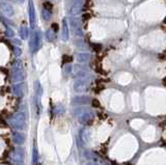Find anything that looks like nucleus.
<instances>
[{
	"mask_svg": "<svg viewBox=\"0 0 166 165\" xmlns=\"http://www.w3.org/2000/svg\"><path fill=\"white\" fill-rule=\"evenodd\" d=\"M87 18H89V15H87V14L83 15V19H84V20H87Z\"/></svg>",
	"mask_w": 166,
	"mask_h": 165,
	"instance_id": "2f4dec72",
	"label": "nucleus"
},
{
	"mask_svg": "<svg viewBox=\"0 0 166 165\" xmlns=\"http://www.w3.org/2000/svg\"><path fill=\"white\" fill-rule=\"evenodd\" d=\"M59 112H64V108H62V106L61 105H58L57 107H56V109H55V113H59Z\"/></svg>",
	"mask_w": 166,
	"mask_h": 165,
	"instance_id": "cd10ccee",
	"label": "nucleus"
},
{
	"mask_svg": "<svg viewBox=\"0 0 166 165\" xmlns=\"http://www.w3.org/2000/svg\"><path fill=\"white\" fill-rule=\"evenodd\" d=\"M0 8H1V12L5 15L6 17H12L14 16V7L10 3L8 2H1V5H0Z\"/></svg>",
	"mask_w": 166,
	"mask_h": 165,
	"instance_id": "9d476101",
	"label": "nucleus"
},
{
	"mask_svg": "<svg viewBox=\"0 0 166 165\" xmlns=\"http://www.w3.org/2000/svg\"><path fill=\"white\" fill-rule=\"evenodd\" d=\"M80 138L83 143L88 142V139H89V132L87 131V129H82V130L80 131Z\"/></svg>",
	"mask_w": 166,
	"mask_h": 165,
	"instance_id": "a211bd4d",
	"label": "nucleus"
},
{
	"mask_svg": "<svg viewBox=\"0 0 166 165\" xmlns=\"http://www.w3.org/2000/svg\"><path fill=\"white\" fill-rule=\"evenodd\" d=\"M74 102L77 103V104L85 105V104H88V103L90 102V100H89V98L86 96H78L74 99Z\"/></svg>",
	"mask_w": 166,
	"mask_h": 165,
	"instance_id": "2eb2a0df",
	"label": "nucleus"
},
{
	"mask_svg": "<svg viewBox=\"0 0 166 165\" xmlns=\"http://www.w3.org/2000/svg\"><path fill=\"white\" fill-rule=\"evenodd\" d=\"M88 88V84H87V81L86 80H83V79H77L76 81H75L74 83V89L76 92H79V94H81V92H86Z\"/></svg>",
	"mask_w": 166,
	"mask_h": 165,
	"instance_id": "6e6552de",
	"label": "nucleus"
},
{
	"mask_svg": "<svg viewBox=\"0 0 166 165\" xmlns=\"http://www.w3.org/2000/svg\"><path fill=\"white\" fill-rule=\"evenodd\" d=\"M5 34L7 37H12L15 34V32L12 30V28H10L8 26H5Z\"/></svg>",
	"mask_w": 166,
	"mask_h": 165,
	"instance_id": "412c9836",
	"label": "nucleus"
},
{
	"mask_svg": "<svg viewBox=\"0 0 166 165\" xmlns=\"http://www.w3.org/2000/svg\"><path fill=\"white\" fill-rule=\"evenodd\" d=\"M25 120L26 118H25V114L23 112H17L10 117V122L15 129L22 130V129H24L25 126Z\"/></svg>",
	"mask_w": 166,
	"mask_h": 165,
	"instance_id": "f03ea898",
	"label": "nucleus"
},
{
	"mask_svg": "<svg viewBox=\"0 0 166 165\" xmlns=\"http://www.w3.org/2000/svg\"><path fill=\"white\" fill-rule=\"evenodd\" d=\"M91 47L96 52H100V50L102 49V45H100V44H92Z\"/></svg>",
	"mask_w": 166,
	"mask_h": 165,
	"instance_id": "bb28decb",
	"label": "nucleus"
},
{
	"mask_svg": "<svg viewBox=\"0 0 166 165\" xmlns=\"http://www.w3.org/2000/svg\"><path fill=\"white\" fill-rule=\"evenodd\" d=\"M69 26L68 23H67V19L64 18L62 20V30H61V40L62 41H68L69 40Z\"/></svg>",
	"mask_w": 166,
	"mask_h": 165,
	"instance_id": "f8f14e48",
	"label": "nucleus"
},
{
	"mask_svg": "<svg viewBox=\"0 0 166 165\" xmlns=\"http://www.w3.org/2000/svg\"><path fill=\"white\" fill-rule=\"evenodd\" d=\"M14 42H15V43H16V44H17V45H18V46H19V45H21V43H20V41H19V40H15Z\"/></svg>",
	"mask_w": 166,
	"mask_h": 165,
	"instance_id": "473e14b6",
	"label": "nucleus"
},
{
	"mask_svg": "<svg viewBox=\"0 0 166 165\" xmlns=\"http://www.w3.org/2000/svg\"><path fill=\"white\" fill-rule=\"evenodd\" d=\"M42 46V37L39 31H33L32 37L30 41V49L32 53H35Z\"/></svg>",
	"mask_w": 166,
	"mask_h": 165,
	"instance_id": "20e7f679",
	"label": "nucleus"
},
{
	"mask_svg": "<svg viewBox=\"0 0 166 165\" xmlns=\"http://www.w3.org/2000/svg\"><path fill=\"white\" fill-rule=\"evenodd\" d=\"M12 140L17 145H22L25 141V136L20 132H15L12 135Z\"/></svg>",
	"mask_w": 166,
	"mask_h": 165,
	"instance_id": "ddd939ff",
	"label": "nucleus"
},
{
	"mask_svg": "<svg viewBox=\"0 0 166 165\" xmlns=\"http://www.w3.org/2000/svg\"><path fill=\"white\" fill-rule=\"evenodd\" d=\"M12 51H14V54L16 55L17 57H19L21 54H22V50H21V48H19V47H15Z\"/></svg>",
	"mask_w": 166,
	"mask_h": 165,
	"instance_id": "a878e982",
	"label": "nucleus"
},
{
	"mask_svg": "<svg viewBox=\"0 0 166 165\" xmlns=\"http://www.w3.org/2000/svg\"><path fill=\"white\" fill-rule=\"evenodd\" d=\"M46 37H47V40L50 43H54V42L56 41V32L52 28L48 29V30L46 31Z\"/></svg>",
	"mask_w": 166,
	"mask_h": 165,
	"instance_id": "dca6fc26",
	"label": "nucleus"
},
{
	"mask_svg": "<svg viewBox=\"0 0 166 165\" xmlns=\"http://www.w3.org/2000/svg\"><path fill=\"white\" fill-rule=\"evenodd\" d=\"M52 29L56 32V31L58 30V25L56 24V23H53V24H52Z\"/></svg>",
	"mask_w": 166,
	"mask_h": 165,
	"instance_id": "c756f323",
	"label": "nucleus"
},
{
	"mask_svg": "<svg viewBox=\"0 0 166 165\" xmlns=\"http://www.w3.org/2000/svg\"><path fill=\"white\" fill-rule=\"evenodd\" d=\"M19 1H20V2H23V1H24V0H19Z\"/></svg>",
	"mask_w": 166,
	"mask_h": 165,
	"instance_id": "72a5a7b5",
	"label": "nucleus"
},
{
	"mask_svg": "<svg viewBox=\"0 0 166 165\" xmlns=\"http://www.w3.org/2000/svg\"><path fill=\"white\" fill-rule=\"evenodd\" d=\"M42 17H43V19L45 21H48L51 19L52 17V14L50 10H47L46 8H43V10H42Z\"/></svg>",
	"mask_w": 166,
	"mask_h": 165,
	"instance_id": "6ab92c4d",
	"label": "nucleus"
},
{
	"mask_svg": "<svg viewBox=\"0 0 166 165\" xmlns=\"http://www.w3.org/2000/svg\"><path fill=\"white\" fill-rule=\"evenodd\" d=\"M76 46H77V47H78L80 50H86V49H87V46H86L85 43H84V42H82V41L78 42V43L76 44Z\"/></svg>",
	"mask_w": 166,
	"mask_h": 165,
	"instance_id": "4be33fe9",
	"label": "nucleus"
},
{
	"mask_svg": "<svg viewBox=\"0 0 166 165\" xmlns=\"http://www.w3.org/2000/svg\"><path fill=\"white\" fill-rule=\"evenodd\" d=\"M43 8H46V10H50V12H51V10H52V4L50 3V2H48V1L44 2V4H43Z\"/></svg>",
	"mask_w": 166,
	"mask_h": 165,
	"instance_id": "393cba45",
	"label": "nucleus"
},
{
	"mask_svg": "<svg viewBox=\"0 0 166 165\" xmlns=\"http://www.w3.org/2000/svg\"><path fill=\"white\" fill-rule=\"evenodd\" d=\"M71 59H72V57H71V56H68V55H64V62H66V61H67V62H70Z\"/></svg>",
	"mask_w": 166,
	"mask_h": 165,
	"instance_id": "c85d7f7f",
	"label": "nucleus"
},
{
	"mask_svg": "<svg viewBox=\"0 0 166 165\" xmlns=\"http://www.w3.org/2000/svg\"><path fill=\"white\" fill-rule=\"evenodd\" d=\"M78 120L80 124L88 125L94 120V112L88 108H82L78 112Z\"/></svg>",
	"mask_w": 166,
	"mask_h": 165,
	"instance_id": "7ed1b4c3",
	"label": "nucleus"
},
{
	"mask_svg": "<svg viewBox=\"0 0 166 165\" xmlns=\"http://www.w3.org/2000/svg\"><path fill=\"white\" fill-rule=\"evenodd\" d=\"M12 94L17 98H22L24 96V84L23 83H17L12 86Z\"/></svg>",
	"mask_w": 166,
	"mask_h": 165,
	"instance_id": "9b49d317",
	"label": "nucleus"
},
{
	"mask_svg": "<svg viewBox=\"0 0 166 165\" xmlns=\"http://www.w3.org/2000/svg\"><path fill=\"white\" fill-rule=\"evenodd\" d=\"M164 23H166V18H165V20H164Z\"/></svg>",
	"mask_w": 166,
	"mask_h": 165,
	"instance_id": "f704fd0d",
	"label": "nucleus"
},
{
	"mask_svg": "<svg viewBox=\"0 0 166 165\" xmlns=\"http://www.w3.org/2000/svg\"><path fill=\"white\" fill-rule=\"evenodd\" d=\"M28 8H29V22H30V26L32 29H34L35 26H37V17H35V8L32 0H29Z\"/></svg>",
	"mask_w": 166,
	"mask_h": 165,
	"instance_id": "0eeeda50",
	"label": "nucleus"
},
{
	"mask_svg": "<svg viewBox=\"0 0 166 165\" xmlns=\"http://www.w3.org/2000/svg\"><path fill=\"white\" fill-rule=\"evenodd\" d=\"M19 34H20L21 39L22 40H26L28 39L29 35V30L27 26H21L20 29H19Z\"/></svg>",
	"mask_w": 166,
	"mask_h": 165,
	"instance_id": "f3484780",
	"label": "nucleus"
},
{
	"mask_svg": "<svg viewBox=\"0 0 166 165\" xmlns=\"http://www.w3.org/2000/svg\"><path fill=\"white\" fill-rule=\"evenodd\" d=\"M25 78L24 67H23V63L20 59L15 60L14 65H12V81L14 83H19V82L23 81Z\"/></svg>",
	"mask_w": 166,
	"mask_h": 165,
	"instance_id": "f257e3e1",
	"label": "nucleus"
},
{
	"mask_svg": "<svg viewBox=\"0 0 166 165\" xmlns=\"http://www.w3.org/2000/svg\"><path fill=\"white\" fill-rule=\"evenodd\" d=\"M10 159L16 165H21L24 160V151L21 147H16L10 154Z\"/></svg>",
	"mask_w": 166,
	"mask_h": 165,
	"instance_id": "39448f33",
	"label": "nucleus"
},
{
	"mask_svg": "<svg viewBox=\"0 0 166 165\" xmlns=\"http://www.w3.org/2000/svg\"><path fill=\"white\" fill-rule=\"evenodd\" d=\"M83 1L84 0H74L70 8V14L73 16H77L78 14H80L83 7Z\"/></svg>",
	"mask_w": 166,
	"mask_h": 165,
	"instance_id": "1a4fd4ad",
	"label": "nucleus"
},
{
	"mask_svg": "<svg viewBox=\"0 0 166 165\" xmlns=\"http://www.w3.org/2000/svg\"><path fill=\"white\" fill-rule=\"evenodd\" d=\"M37 94L39 97H41L42 95H43V88H42L41 84H39V82L37 81Z\"/></svg>",
	"mask_w": 166,
	"mask_h": 165,
	"instance_id": "5701e85b",
	"label": "nucleus"
},
{
	"mask_svg": "<svg viewBox=\"0 0 166 165\" xmlns=\"http://www.w3.org/2000/svg\"><path fill=\"white\" fill-rule=\"evenodd\" d=\"M71 25L73 27V31H74L75 35H77V37H83L82 23H81V21L78 18L71 19Z\"/></svg>",
	"mask_w": 166,
	"mask_h": 165,
	"instance_id": "423d86ee",
	"label": "nucleus"
},
{
	"mask_svg": "<svg viewBox=\"0 0 166 165\" xmlns=\"http://www.w3.org/2000/svg\"><path fill=\"white\" fill-rule=\"evenodd\" d=\"M92 104H94V106H96V107L100 106V103H99L97 100H94V101H92Z\"/></svg>",
	"mask_w": 166,
	"mask_h": 165,
	"instance_id": "7c9ffc66",
	"label": "nucleus"
},
{
	"mask_svg": "<svg viewBox=\"0 0 166 165\" xmlns=\"http://www.w3.org/2000/svg\"><path fill=\"white\" fill-rule=\"evenodd\" d=\"M76 58L79 63H85L90 59V55L89 53H86V52H80V53L77 54Z\"/></svg>",
	"mask_w": 166,
	"mask_h": 165,
	"instance_id": "4468645a",
	"label": "nucleus"
},
{
	"mask_svg": "<svg viewBox=\"0 0 166 165\" xmlns=\"http://www.w3.org/2000/svg\"><path fill=\"white\" fill-rule=\"evenodd\" d=\"M37 160H39V154H37V150L35 147L32 149V165L37 164Z\"/></svg>",
	"mask_w": 166,
	"mask_h": 165,
	"instance_id": "aec40b11",
	"label": "nucleus"
},
{
	"mask_svg": "<svg viewBox=\"0 0 166 165\" xmlns=\"http://www.w3.org/2000/svg\"><path fill=\"white\" fill-rule=\"evenodd\" d=\"M73 71V67L71 65H67L66 67H64V73L67 74V75H70L71 73H72Z\"/></svg>",
	"mask_w": 166,
	"mask_h": 165,
	"instance_id": "b1692460",
	"label": "nucleus"
}]
</instances>
